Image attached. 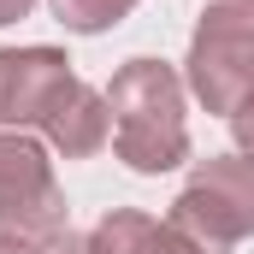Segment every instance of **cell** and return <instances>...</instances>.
<instances>
[{"label": "cell", "mask_w": 254, "mask_h": 254, "mask_svg": "<svg viewBox=\"0 0 254 254\" xmlns=\"http://www.w3.org/2000/svg\"><path fill=\"white\" fill-rule=\"evenodd\" d=\"M172 225L213 254H231L243 237H254V160L243 154L201 160L172 201Z\"/></svg>", "instance_id": "3"}, {"label": "cell", "mask_w": 254, "mask_h": 254, "mask_svg": "<svg viewBox=\"0 0 254 254\" xmlns=\"http://www.w3.org/2000/svg\"><path fill=\"white\" fill-rule=\"evenodd\" d=\"M54 6V18H60L65 30H77V36H101V30H113L119 18H125L136 0H48Z\"/></svg>", "instance_id": "8"}, {"label": "cell", "mask_w": 254, "mask_h": 254, "mask_svg": "<svg viewBox=\"0 0 254 254\" xmlns=\"http://www.w3.org/2000/svg\"><path fill=\"white\" fill-rule=\"evenodd\" d=\"M42 136L60 148L65 160H89V154H101V148L113 142V107H107V95L89 89L83 77H71L65 95L54 101V113H48V125H42Z\"/></svg>", "instance_id": "6"}, {"label": "cell", "mask_w": 254, "mask_h": 254, "mask_svg": "<svg viewBox=\"0 0 254 254\" xmlns=\"http://www.w3.org/2000/svg\"><path fill=\"white\" fill-rule=\"evenodd\" d=\"M231 136H237V154L254 160V89L237 101V113H231Z\"/></svg>", "instance_id": "9"}, {"label": "cell", "mask_w": 254, "mask_h": 254, "mask_svg": "<svg viewBox=\"0 0 254 254\" xmlns=\"http://www.w3.org/2000/svg\"><path fill=\"white\" fill-rule=\"evenodd\" d=\"M113 107V154L130 172L160 178L190 160V125H184V77L166 60H125L107 89Z\"/></svg>", "instance_id": "1"}, {"label": "cell", "mask_w": 254, "mask_h": 254, "mask_svg": "<svg viewBox=\"0 0 254 254\" xmlns=\"http://www.w3.org/2000/svg\"><path fill=\"white\" fill-rule=\"evenodd\" d=\"M190 89L207 113H237L254 89V0H213L190 36Z\"/></svg>", "instance_id": "2"}, {"label": "cell", "mask_w": 254, "mask_h": 254, "mask_svg": "<svg viewBox=\"0 0 254 254\" xmlns=\"http://www.w3.org/2000/svg\"><path fill=\"white\" fill-rule=\"evenodd\" d=\"M77 71L60 48H0V125L42 130Z\"/></svg>", "instance_id": "5"}, {"label": "cell", "mask_w": 254, "mask_h": 254, "mask_svg": "<svg viewBox=\"0 0 254 254\" xmlns=\"http://www.w3.org/2000/svg\"><path fill=\"white\" fill-rule=\"evenodd\" d=\"M36 254H89V237H77V231L65 225L60 237H48V243H36Z\"/></svg>", "instance_id": "10"}, {"label": "cell", "mask_w": 254, "mask_h": 254, "mask_svg": "<svg viewBox=\"0 0 254 254\" xmlns=\"http://www.w3.org/2000/svg\"><path fill=\"white\" fill-rule=\"evenodd\" d=\"M89 254H213V249H201L172 219H154V213H136V207H113L89 231Z\"/></svg>", "instance_id": "7"}, {"label": "cell", "mask_w": 254, "mask_h": 254, "mask_svg": "<svg viewBox=\"0 0 254 254\" xmlns=\"http://www.w3.org/2000/svg\"><path fill=\"white\" fill-rule=\"evenodd\" d=\"M0 254H36V243H24V237H6V231H0Z\"/></svg>", "instance_id": "12"}, {"label": "cell", "mask_w": 254, "mask_h": 254, "mask_svg": "<svg viewBox=\"0 0 254 254\" xmlns=\"http://www.w3.org/2000/svg\"><path fill=\"white\" fill-rule=\"evenodd\" d=\"M0 231L24 243H48L65 231V195L54 160L24 130H0Z\"/></svg>", "instance_id": "4"}, {"label": "cell", "mask_w": 254, "mask_h": 254, "mask_svg": "<svg viewBox=\"0 0 254 254\" xmlns=\"http://www.w3.org/2000/svg\"><path fill=\"white\" fill-rule=\"evenodd\" d=\"M30 6H36V0H0V24H18Z\"/></svg>", "instance_id": "11"}]
</instances>
